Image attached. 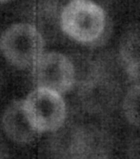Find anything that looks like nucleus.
I'll return each instance as SVG.
<instances>
[{"instance_id": "obj_1", "label": "nucleus", "mask_w": 140, "mask_h": 159, "mask_svg": "<svg viewBox=\"0 0 140 159\" xmlns=\"http://www.w3.org/2000/svg\"><path fill=\"white\" fill-rule=\"evenodd\" d=\"M60 24L71 38L83 43L93 42L104 31L105 12L91 0H72L62 11Z\"/></svg>"}, {"instance_id": "obj_2", "label": "nucleus", "mask_w": 140, "mask_h": 159, "mask_svg": "<svg viewBox=\"0 0 140 159\" xmlns=\"http://www.w3.org/2000/svg\"><path fill=\"white\" fill-rule=\"evenodd\" d=\"M44 39L34 26L17 23L2 34L0 48L5 58L19 69L33 67L43 54Z\"/></svg>"}, {"instance_id": "obj_3", "label": "nucleus", "mask_w": 140, "mask_h": 159, "mask_svg": "<svg viewBox=\"0 0 140 159\" xmlns=\"http://www.w3.org/2000/svg\"><path fill=\"white\" fill-rule=\"evenodd\" d=\"M26 116L38 133L54 132L66 118V105L58 93L37 88L23 101Z\"/></svg>"}, {"instance_id": "obj_4", "label": "nucleus", "mask_w": 140, "mask_h": 159, "mask_svg": "<svg viewBox=\"0 0 140 159\" xmlns=\"http://www.w3.org/2000/svg\"><path fill=\"white\" fill-rule=\"evenodd\" d=\"M34 84L39 89L64 93L75 84V71L73 63L60 52L43 53L33 66Z\"/></svg>"}, {"instance_id": "obj_5", "label": "nucleus", "mask_w": 140, "mask_h": 159, "mask_svg": "<svg viewBox=\"0 0 140 159\" xmlns=\"http://www.w3.org/2000/svg\"><path fill=\"white\" fill-rule=\"evenodd\" d=\"M3 128L7 135L18 143H29L39 134L26 116L23 101H16L6 110Z\"/></svg>"}, {"instance_id": "obj_6", "label": "nucleus", "mask_w": 140, "mask_h": 159, "mask_svg": "<svg viewBox=\"0 0 140 159\" xmlns=\"http://www.w3.org/2000/svg\"><path fill=\"white\" fill-rule=\"evenodd\" d=\"M121 55L129 75L140 79V34H131L125 39Z\"/></svg>"}, {"instance_id": "obj_7", "label": "nucleus", "mask_w": 140, "mask_h": 159, "mask_svg": "<svg viewBox=\"0 0 140 159\" xmlns=\"http://www.w3.org/2000/svg\"><path fill=\"white\" fill-rule=\"evenodd\" d=\"M123 111L127 120L140 128V84H136L126 93L123 100Z\"/></svg>"}, {"instance_id": "obj_8", "label": "nucleus", "mask_w": 140, "mask_h": 159, "mask_svg": "<svg viewBox=\"0 0 140 159\" xmlns=\"http://www.w3.org/2000/svg\"><path fill=\"white\" fill-rule=\"evenodd\" d=\"M133 152V159H140V139H138L132 150Z\"/></svg>"}, {"instance_id": "obj_9", "label": "nucleus", "mask_w": 140, "mask_h": 159, "mask_svg": "<svg viewBox=\"0 0 140 159\" xmlns=\"http://www.w3.org/2000/svg\"><path fill=\"white\" fill-rule=\"evenodd\" d=\"M10 0H0V4H3V3H6V2H9Z\"/></svg>"}]
</instances>
